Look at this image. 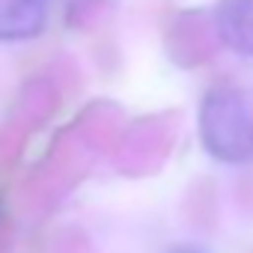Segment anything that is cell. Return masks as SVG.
<instances>
[{"label":"cell","mask_w":253,"mask_h":253,"mask_svg":"<svg viewBox=\"0 0 253 253\" xmlns=\"http://www.w3.org/2000/svg\"><path fill=\"white\" fill-rule=\"evenodd\" d=\"M48 24V0H0V42H27Z\"/></svg>","instance_id":"2"},{"label":"cell","mask_w":253,"mask_h":253,"mask_svg":"<svg viewBox=\"0 0 253 253\" xmlns=\"http://www.w3.org/2000/svg\"><path fill=\"white\" fill-rule=\"evenodd\" d=\"M170 253H203V250H197V247H173Z\"/></svg>","instance_id":"4"},{"label":"cell","mask_w":253,"mask_h":253,"mask_svg":"<svg viewBox=\"0 0 253 253\" xmlns=\"http://www.w3.org/2000/svg\"><path fill=\"white\" fill-rule=\"evenodd\" d=\"M200 137L211 158L244 164L253 158V110L232 86H214L200 104Z\"/></svg>","instance_id":"1"},{"label":"cell","mask_w":253,"mask_h":253,"mask_svg":"<svg viewBox=\"0 0 253 253\" xmlns=\"http://www.w3.org/2000/svg\"><path fill=\"white\" fill-rule=\"evenodd\" d=\"M214 27L226 48L253 57V0H220L214 6Z\"/></svg>","instance_id":"3"}]
</instances>
